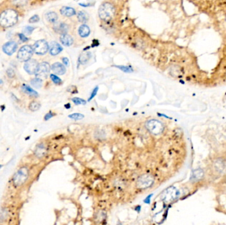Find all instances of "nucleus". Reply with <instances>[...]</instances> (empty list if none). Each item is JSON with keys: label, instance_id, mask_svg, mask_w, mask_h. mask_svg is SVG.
Segmentation results:
<instances>
[{"label": "nucleus", "instance_id": "1", "mask_svg": "<svg viewBox=\"0 0 226 225\" xmlns=\"http://www.w3.org/2000/svg\"><path fill=\"white\" fill-rule=\"evenodd\" d=\"M18 21V14L13 9H8L0 14V25L9 28L15 25Z\"/></svg>", "mask_w": 226, "mask_h": 225}, {"label": "nucleus", "instance_id": "2", "mask_svg": "<svg viewBox=\"0 0 226 225\" xmlns=\"http://www.w3.org/2000/svg\"><path fill=\"white\" fill-rule=\"evenodd\" d=\"M115 9L111 3L105 2L100 6L99 9V17L104 21H108L114 16Z\"/></svg>", "mask_w": 226, "mask_h": 225}, {"label": "nucleus", "instance_id": "3", "mask_svg": "<svg viewBox=\"0 0 226 225\" xmlns=\"http://www.w3.org/2000/svg\"><path fill=\"white\" fill-rule=\"evenodd\" d=\"M145 127L150 133L155 135H159L162 133L164 129V125L159 120L152 119L148 120L145 123Z\"/></svg>", "mask_w": 226, "mask_h": 225}, {"label": "nucleus", "instance_id": "4", "mask_svg": "<svg viewBox=\"0 0 226 225\" xmlns=\"http://www.w3.org/2000/svg\"><path fill=\"white\" fill-rule=\"evenodd\" d=\"M154 178L151 174H143L139 176L136 182V186L138 189H146L154 184Z\"/></svg>", "mask_w": 226, "mask_h": 225}, {"label": "nucleus", "instance_id": "5", "mask_svg": "<svg viewBox=\"0 0 226 225\" xmlns=\"http://www.w3.org/2000/svg\"><path fill=\"white\" fill-rule=\"evenodd\" d=\"M28 176V171L26 167H23L19 169L18 172L13 176V180L15 186H21L27 180Z\"/></svg>", "mask_w": 226, "mask_h": 225}, {"label": "nucleus", "instance_id": "6", "mask_svg": "<svg viewBox=\"0 0 226 225\" xmlns=\"http://www.w3.org/2000/svg\"><path fill=\"white\" fill-rule=\"evenodd\" d=\"M34 52L33 48L29 45H25L19 50L17 58L21 61H26L31 58Z\"/></svg>", "mask_w": 226, "mask_h": 225}, {"label": "nucleus", "instance_id": "7", "mask_svg": "<svg viewBox=\"0 0 226 225\" xmlns=\"http://www.w3.org/2000/svg\"><path fill=\"white\" fill-rule=\"evenodd\" d=\"M32 48L34 52L37 54L44 55L48 52L49 46H48L46 41L44 40H38L35 43Z\"/></svg>", "mask_w": 226, "mask_h": 225}, {"label": "nucleus", "instance_id": "8", "mask_svg": "<svg viewBox=\"0 0 226 225\" xmlns=\"http://www.w3.org/2000/svg\"><path fill=\"white\" fill-rule=\"evenodd\" d=\"M50 66L47 62H43L39 64L35 75L40 79L46 78L50 73Z\"/></svg>", "mask_w": 226, "mask_h": 225}, {"label": "nucleus", "instance_id": "9", "mask_svg": "<svg viewBox=\"0 0 226 225\" xmlns=\"http://www.w3.org/2000/svg\"><path fill=\"white\" fill-rule=\"evenodd\" d=\"M38 66H39V63L35 59H28V61H26L25 65H24V68H25V71L30 75L35 74L36 73Z\"/></svg>", "mask_w": 226, "mask_h": 225}, {"label": "nucleus", "instance_id": "10", "mask_svg": "<svg viewBox=\"0 0 226 225\" xmlns=\"http://www.w3.org/2000/svg\"><path fill=\"white\" fill-rule=\"evenodd\" d=\"M55 32L60 34H67L70 30V26L64 22H56L54 26Z\"/></svg>", "mask_w": 226, "mask_h": 225}, {"label": "nucleus", "instance_id": "11", "mask_svg": "<svg viewBox=\"0 0 226 225\" xmlns=\"http://www.w3.org/2000/svg\"><path fill=\"white\" fill-rule=\"evenodd\" d=\"M18 47L17 44L15 42L11 41L8 42L3 46V52L7 55H12L13 53L16 51L17 48Z\"/></svg>", "mask_w": 226, "mask_h": 225}, {"label": "nucleus", "instance_id": "12", "mask_svg": "<svg viewBox=\"0 0 226 225\" xmlns=\"http://www.w3.org/2000/svg\"><path fill=\"white\" fill-rule=\"evenodd\" d=\"M52 70L56 74L60 75H62L65 74L66 72L65 66L59 62L54 63V64L52 65Z\"/></svg>", "mask_w": 226, "mask_h": 225}, {"label": "nucleus", "instance_id": "13", "mask_svg": "<svg viewBox=\"0 0 226 225\" xmlns=\"http://www.w3.org/2000/svg\"><path fill=\"white\" fill-rule=\"evenodd\" d=\"M63 48L60 44L56 42H52L50 46V53L52 56H56L62 51Z\"/></svg>", "mask_w": 226, "mask_h": 225}, {"label": "nucleus", "instance_id": "14", "mask_svg": "<svg viewBox=\"0 0 226 225\" xmlns=\"http://www.w3.org/2000/svg\"><path fill=\"white\" fill-rule=\"evenodd\" d=\"M60 40L61 43L63 45L66 46H70L73 44L74 43V40L70 35L68 34H61L60 38Z\"/></svg>", "mask_w": 226, "mask_h": 225}, {"label": "nucleus", "instance_id": "15", "mask_svg": "<svg viewBox=\"0 0 226 225\" xmlns=\"http://www.w3.org/2000/svg\"><path fill=\"white\" fill-rule=\"evenodd\" d=\"M61 14L67 17H71L76 15V11L74 8L70 7H62L60 9Z\"/></svg>", "mask_w": 226, "mask_h": 225}, {"label": "nucleus", "instance_id": "16", "mask_svg": "<svg viewBox=\"0 0 226 225\" xmlns=\"http://www.w3.org/2000/svg\"><path fill=\"white\" fill-rule=\"evenodd\" d=\"M78 32L81 37L85 38V37H87L90 34V28L87 25H82L79 26Z\"/></svg>", "mask_w": 226, "mask_h": 225}, {"label": "nucleus", "instance_id": "17", "mask_svg": "<svg viewBox=\"0 0 226 225\" xmlns=\"http://www.w3.org/2000/svg\"><path fill=\"white\" fill-rule=\"evenodd\" d=\"M77 16L78 21L81 23H87L89 19V14L87 12H85V11H79L77 13Z\"/></svg>", "mask_w": 226, "mask_h": 225}, {"label": "nucleus", "instance_id": "18", "mask_svg": "<svg viewBox=\"0 0 226 225\" xmlns=\"http://www.w3.org/2000/svg\"><path fill=\"white\" fill-rule=\"evenodd\" d=\"M175 189L169 188L165 191V193L163 194V199L165 201H169L173 199V198L175 197V194H173Z\"/></svg>", "mask_w": 226, "mask_h": 225}, {"label": "nucleus", "instance_id": "19", "mask_svg": "<svg viewBox=\"0 0 226 225\" xmlns=\"http://www.w3.org/2000/svg\"><path fill=\"white\" fill-rule=\"evenodd\" d=\"M46 19L50 23H55L57 22L58 19V16L57 13L53 11L48 12L45 15Z\"/></svg>", "mask_w": 226, "mask_h": 225}, {"label": "nucleus", "instance_id": "20", "mask_svg": "<svg viewBox=\"0 0 226 225\" xmlns=\"http://www.w3.org/2000/svg\"><path fill=\"white\" fill-rule=\"evenodd\" d=\"M46 152H47V150H46V147L44 146V145H38L35 150V154L38 156V157H43L44 155H45Z\"/></svg>", "mask_w": 226, "mask_h": 225}, {"label": "nucleus", "instance_id": "21", "mask_svg": "<svg viewBox=\"0 0 226 225\" xmlns=\"http://www.w3.org/2000/svg\"><path fill=\"white\" fill-rule=\"evenodd\" d=\"M23 90H24V92H26V93H27L28 94H29V95H30V96H38L37 92L27 85H24L23 87Z\"/></svg>", "mask_w": 226, "mask_h": 225}, {"label": "nucleus", "instance_id": "22", "mask_svg": "<svg viewBox=\"0 0 226 225\" xmlns=\"http://www.w3.org/2000/svg\"><path fill=\"white\" fill-rule=\"evenodd\" d=\"M30 83H31L32 86H33L34 87L37 88V89H39V88H41L42 87V85H43V81H42V79L37 77V78L33 79L32 80H31Z\"/></svg>", "mask_w": 226, "mask_h": 225}, {"label": "nucleus", "instance_id": "23", "mask_svg": "<svg viewBox=\"0 0 226 225\" xmlns=\"http://www.w3.org/2000/svg\"><path fill=\"white\" fill-rule=\"evenodd\" d=\"M91 54L89 52L84 53L82 55H81L80 58H79V61L82 64H85L86 63L89 61V59L91 58Z\"/></svg>", "mask_w": 226, "mask_h": 225}, {"label": "nucleus", "instance_id": "24", "mask_svg": "<svg viewBox=\"0 0 226 225\" xmlns=\"http://www.w3.org/2000/svg\"><path fill=\"white\" fill-rule=\"evenodd\" d=\"M41 108V104L36 101H33L29 105V108L32 111H37Z\"/></svg>", "mask_w": 226, "mask_h": 225}, {"label": "nucleus", "instance_id": "25", "mask_svg": "<svg viewBox=\"0 0 226 225\" xmlns=\"http://www.w3.org/2000/svg\"><path fill=\"white\" fill-rule=\"evenodd\" d=\"M68 117L74 120H80L84 118V116L80 113H74L71 114V115H70Z\"/></svg>", "mask_w": 226, "mask_h": 225}, {"label": "nucleus", "instance_id": "26", "mask_svg": "<svg viewBox=\"0 0 226 225\" xmlns=\"http://www.w3.org/2000/svg\"><path fill=\"white\" fill-rule=\"evenodd\" d=\"M116 67L119 68L120 69L125 73H132L133 72V69L130 66H126V65H117Z\"/></svg>", "mask_w": 226, "mask_h": 225}, {"label": "nucleus", "instance_id": "27", "mask_svg": "<svg viewBox=\"0 0 226 225\" xmlns=\"http://www.w3.org/2000/svg\"><path fill=\"white\" fill-rule=\"evenodd\" d=\"M204 175L203 171L200 169H198L195 170L193 173V178L194 179H200Z\"/></svg>", "mask_w": 226, "mask_h": 225}, {"label": "nucleus", "instance_id": "28", "mask_svg": "<svg viewBox=\"0 0 226 225\" xmlns=\"http://www.w3.org/2000/svg\"><path fill=\"white\" fill-rule=\"evenodd\" d=\"M72 101L74 102V104H75L76 105H79V104H85L86 101L83 99L77 98V97H75V98H73Z\"/></svg>", "mask_w": 226, "mask_h": 225}, {"label": "nucleus", "instance_id": "29", "mask_svg": "<svg viewBox=\"0 0 226 225\" xmlns=\"http://www.w3.org/2000/svg\"><path fill=\"white\" fill-rule=\"evenodd\" d=\"M50 79H52V81L56 85H60L62 83V79H60L58 77L54 74L50 75Z\"/></svg>", "mask_w": 226, "mask_h": 225}, {"label": "nucleus", "instance_id": "30", "mask_svg": "<svg viewBox=\"0 0 226 225\" xmlns=\"http://www.w3.org/2000/svg\"><path fill=\"white\" fill-rule=\"evenodd\" d=\"M35 27L33 26H26V27L24 28V32L26 34L29 35L31 34L33 30H35Z\"/></svg>", "mask_w": 226, "mask_h": 225}, {"label": "nucleus", "instance_id": "31", "mask_svg": "<svg viewBox=\"0 0 226 225\" xmlns=\"http://www.w3.org/2000/svg\"><path fill=\"white\" fill-rule=\"evenodd\" d=\"M98 90H99V87H95V89L93 90V91L91 92V96L89 97V101H91L92 100L93 98H94V97L97 95V92H98Z\"/></svg>", "mask_w": 226, "mask_h": 225}, {"label": "nucleus", "instance_id": "32", "mask_svg": "<svg viewBox=\"0 0 226 225\" xmlns=\"http://www.w3.org/2000/svg\"><path fill=\"white\" fill-rule=\"evenodd\" d=\"M39 20H40L39 17L38 16V15H35L29 19V22L30 23H37V22L39 21Z\"/></svg>", "mask_w": 226, "mask_h": 225}, {"label": "nucleus", "instance_id": "33", "mask_svg": "<svg viewBox=\"0 0 226 225\" xmlns=\"http://www.w3.org/2000/svg\"><path fill=\"white\" fill-rule=\"evenodd\" d=\"M7 74L8 77H11V78H12V77L15 76V72L12 69H7Z\"/></svg>", "mask_w": 226, "mask_h": 225}, {"label": "nucleus", "instance_id": "34", "mask_svg": "<svg viewBox=\"0 0 226 225\" xmlns=\"http://www.w3.org/2000/svg\"><path fill=\"white\" fill-rule=\"evenodd\" d=\"M153 195H154V194H151V195H148V197H146L144 200H143V202H144L145 203H146V204H150V203H151V198H152V197L153 196Z\"/></svg>", "mask_w": 226, "mask_h": 225}, {"label": "nucleus", "instance_id": "35", "mask_svg": "<svg viewBox=\"0 0 226 225\" xmlns=\"http://www.w3.org/2000/svg\"><path fill=\"white\" fill-rule=\"evenodd\" d=\"M54 114H52V112H50L49 113L46 114V116H44V120H49V119H50L51 118H52V117L54 116Z\"/></svg>", "mask_w": 226, "mask_h": 225}, {"label": "nucleus", "instance_id": "36", "mask_svg": "<svg viewBox=\"0 0 226 225\" xmlns=\"http://www.w3.org/2000/svg\"><path fill=\"white\" fill-rule=\"evenodd\" d=\"M19 37H20V39H21L23 42H26L28 40V39L26 38V36L23 34H19Z\"/></svg>", "mask_w": 226, "mask_h": 225}, {"label": "nucleus", "instance_id": "37", "mask_svg": "<svg viewBox=\"0 0 226 225\" xmlns=\"http://www.w3.org/2000/svg\"><path fill=\"white\" fill-rule=\"evenodd\" d=\"M62 61H63V63L65 64L66 65H69V60H68V58H64L62 59Z\"/></svg>", "mask_w": 226, "mask_h": 225}, {"label": "nucleus", "instance_id": "38", "mask_svg": "<svg viewBox=\"0 0 226 225\" xmlns=\"http://www.w3.org/2000/svg\"><path fill=\"white\" fill-rule=\"evenodd\" d=\"M65 107H66V108H69L70 107V104H68V106H66V105H65Z\"/></svg>", "mask_w": 226, "mask_h": 225}, {"label": "nucleus", "instance_id": "39", "mask_svg": "<svg viewBox=\"0 0 226 225\" xmlns=\"http://www.w3.org/2000/svg\"><path fill=\"white\" fill-rule=\"evenodd\" d=\"M1 166H2V165H0V168H1Z\"/></svg>", "mask_w": 226, "mask_h": 225}]
</instances>
